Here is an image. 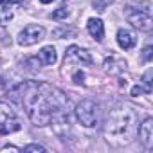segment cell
<instances>
[{
    "mask_svg": "<svg viewBox=\"0 0 153 153\" xmlns=\"http://www.w3.org/2000/svg\"><path fill=\"white\" fill-rule=\"evenodd\" d=\"M15 94L20 96L25 114L36 126L52 124L58 135H65L70 128V101L59 88L43 81H27L18 85Z\"/></svg>",
    "mask_w": 153,
    "mask_h": 153,
    "instance_id": "6da1fadb",
    "label": "cell"
},
{
    "mask_svg": "<svg viewBox=\"0 0 153 153\" xmlns=\"http://www.w3.org/2000/svg\"><path fill=\"white\" fill-rule=\"evenodd\" d=\"M137 131V114L128 105L115 106L106 119L105 124V137L114 146L128 144Z\"/></svg>",
    "mask_w": 153,
    "mask_h": 153,
    "instance_id": "7a4b0ae2",
    "label": "cell"
},
{
    "mask_svg": "<svg viewBox=\"0 0 153 153\" xmlns=\"http://www.w3.org/2000/svg\"><path fill=\"white\" fill-rule=\"evenodd\" d=\"M76 117H78V121L87 128L96 126L99 123V106H97V103L92 101V99H83L76 106Z\"/></svg>",
    "mask_w": 153,
    "mask_h": 153,
    "instance_id": "3957f363",
    "label": "cell"
},
{
    "mask_svg": "<svg viewBox=\"0 0 153 153\" xmlns=\"http://www.w3.org/2000/svg\"><path fill=\"white\" fill-rule=\"evenodd\" d=\"M22 128L16 112L7 105V103H0V135H7L15 133Z\"/></svg>",
    "mask_w": 153,
    "mask_h": 153,
    "instance_id": "277c9868",
    "label": "cell"
},
{
    "mask_svg": "<svg viewBox=\"0 0 153 153\" xmlns=\"http://www.w3.org/2000/svg\"><path fill=\"white\" fill-rule=\"evenodd\" d=\"M124 15H126V20L140 29V31H151V25H153V20H151V15H149V9H137V7H126L124 9Z\"/></svg>",
    "mask_w": 153,
    "mask_h": 153,
    "instance_id": "5b68a950",
    "label": "cell"
},
{
    "mask_svg": "<svg viewBox=\"0 0 153 153\" xmlns=\"http://www.w3.org/2000/svg\"><path fill=\"white\" fill-rule=\"evenodd\" d=\"M43 36H45V29L42 25H27L20 31L18 43L24 47H29V45H34L40 40H43Z\"/></svg>",
    "mask_w": 153,
    "mask_h": 153,
    "instance_id": "8992f818",
    "label": "cell"
},
{
    "mask_svg": "<svg viewBox=\"0 0 153 153\" xmlns=\"http://www.w3.org/2000/svg\"><path fill=\"white\" fill-rule=\"evenodd\" d=\"M72 61L90 65L92 63V56H90L88 51H85V49H81L78 45H70L67 49V52H65V63H72Z\"/></svg>",
    "mask_w": 153,
    "mask_h": 153,
    "instance_id": "52a82bcc",
    "label": "cell"
},
{
    "mask_svg": "<svg viewBox=\"0 0 153 153\" xmlns=\"http://www.w3.org/2000/svg\"><path fill=\"white\" fill-rule=\"evenodd\" d=\"M139 139L140 142L144 144L146 149H151L153 148V119L151 117H146L139 128Z\"/></svg>",
    "mask_w": 153,
    "mask_h": 153,
    "instance_id": "ba28073f",
    "label": "cell"
},
{
    "mask_svg": "<svg viewBox=\"0 0 153 153\" xmlns=\"http://www.w3.org/2000/svg\"><path fill=\"white\" fill-rule=\"evenodd\" d=\"M117 43H119L121 49L128 51V49L135 47L137 38H135V34H133L131 31H128V29H119V31H117Z\"/></svg>",
    "mask_w": 153,
    "mask_h": 153,
    "instance_id": "9c48e42d",
    "label": "cell"
},
{
    "mask_svg": "<svg viewBox=\"0 0 153 153\" xmlns=\"http://www.w3.org/2000/svg\"><path fill=\"white\" fill-rule=\"evenodd\" d=\"M105 68H106V72H110V74H119V72H123V70L126 68V61L121 59V58L110 56V58L105 59Z\"/></svg>",
    "mask_w": 153,
    "mask_h": 153,
    "instance_id": "30bf717a",
    "label": "cell"
},
{
    "mask_svg": "<svg viewBox=\"0 0 153 153\" xmlns=\"http://www.w3.org/2000/svg\"><path fill=\"white\" fill-rule=\"evenodd\" d=\"M87 27H88V33H90L97 42H101V40L105 38V25H103V22H101L99 18H90L88 24H87Z\"/></svg>",
    "mask_w": 153,
    "mask_h": 153,
    "instance_id": "8fae6325",
    "label": "cell"
},
{
    "mask_svg": "<svg viewBox=\"0 0 153 153\" xmlns=\"http://www.w3.org/2000/svg\"><path fill=\"white\" fill-rule=\"evenodd\" d=\"M40 59H42V63H45V65H54L56 59H58V56H56V49H54L52 45L43 47V49L40 51Z\"/></svg>",
    "mask_w": 153,
    "mask_h": 153,
    "instance_id": "7c38bea8",
    "label": "cell"
},
{
    "mask_svg": "<svg viewBox=\"0 0 153 153\" xmlns=\"http://www.w3.org/2000/svg\"><path fill=\"white\" fill-rule=\"evenodd\" d=\"M11 20H13V11H11L9 4H6V2H0V27L7 25Z\"/></svg>",
    "mask_w": 153,
    "mask_h": 153,
    "instance_id": "4fadbf2b",
    "label": "cell"
},
{
    "mask_svg": "<svg viewBox=\"0 0 153 153\" xmlns=\"http://www.w3.org/2000/svg\"><path fill=\"white\" fill-rule=\"evenodd\" d=\"M67 16H68V9L67 7H59V9H56L52 13V18L54 20H61V18H67Z\"/></svg>",
    "mask_w": 153,
    "mask_h": 153,
    "instance_id": "5bb4252c",
    "label": "cell"
},
{
    "mask_svg": "<svg viewBox=\"0 0 153 153\" xmlns=\"http://www.w3.org/2000/svg\"><path fill=\"white\" fill-rule=\"evenodd\" d=\"M24 151H25V153H31V151H36V153L40 151V153H43V151H45V148H43L42 144H29V146H25V148H24Z\"/></svg>",
    "mask_w": 153,
    "mask_h": 153,
    "instance_id": "9a60e30c",
    "label": "cell"
},
{
    "mask_svg": "<svg viewBox=\"0 0 153 153\" xmlns=\"http://www.w3.org/2000/svg\"><path fill=\"white\" fill-rule=\"evenodd\" d=\"M114 0H94V6L97 7V11H105V7L108 4H112Z\"/></svg>",
    "mask_w": 153,
    "mask_h": 153,
    "instance_id": "2e32d148",
    "label": "cell"
},
{
    "mask_svg": "<svg viewBox=\"0 0 153 153\" xmlns=\"http://www.w3.org/2000/svg\"><path fill=\"white\" fill-rule=\"evenodd\" d=\"M144 92L148 94V90H146L144 87H140V85H135V87L131 88V96H133V97H139V96H140V94H144Z\"/></svg>",
    "mask_w": 153,
    "mask_h": 153,
    "instance_id": "e0dca14e",
    "label": "cell"
},
{
    "mask_svg": "<svg viewBox=\"0 0 153 153\" xmlns=\"http://www.w3.org/2000/svg\"><path fill=\"white\" fill-rule=\"evenodd\" d=\"M149 79H151V70H148V72H146V76H144V85H146L148 94L151 92V81H149Z\"/></svg>",
    "mask_w": 153,
    "mask_h": 153,
    "instance_id": "ac0fdd59",
    "label": "cell"
},
{
    "mask_svg": "<svg viewBox=\"0 0 153 153\" xmlns=\"http://www.w3.org/2000/svg\"><path fill=\"white\" fill-rule=\"evenodd\" d=\"M83 79H85V74L83 72H76L74 74V83H83Z\"/></svg>",
    "mask_w": 153,
    "mask_h": 153,
    "instance_id": "d6986e66",
    "label": "cell"
},
{
    "mask_svg": "<svg viewBox=\"0 0 153 153\" xmlns=\"http://www.w3.org/2000/svg\"><path fill=\"white\" fill-rule=\"evenodd\" d=\"M142 58H144V61H149V59H151V45H148V47L144 49V54H142Z\"/></svg>",
    "mask_w": 153,
    "mask_h": 153,
    "instance_id": "ffe728a7",
    "label": "cell"
},
{
    "mask_svg": "<svg viewBox=\"0 0 153 153\" xmlns=\"http://www.w3.org/2000/svg\"><path fill=\"white\" fill-rule=\"evenodd\" d=\"M0 2H6V4H22L24 0H0Z\"/></svg>",
    "mask_w": 153,
    "mask_h": 153,
    "instance_id": "44dd1931",
    "label": "cell"
},
{
    "mask_svg": "<svg viewBox=\"0 0 153 153\" xmlns=\"http://www.w3.org/2000/svg\"><path fill=\"white\" fill-rule=\"evenodd\" d=\"M2 151H20V149L15 146H6V148H2Z\"/></svg>",
    "mask_w": 153,
    "mask_h": 153,
    "instance_id": "7402d4cb",
    "label": "cell"
},
{
    "mask_svg": "<svg viewBox=\"0 0 153 153\" xmlns=\"http://www.w3.org/2000/svg\"><path fill=\"white\" fill-rule=\"evenodd\" d=\"M42 4H51V2H54V0H40Z\"/></svg>",
    "mask_w": 153,
    "mask_h": 153,
    "instance_id": "603a6c76",
    "label": "cell"
}]
</instances>
